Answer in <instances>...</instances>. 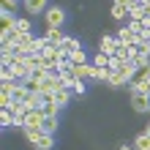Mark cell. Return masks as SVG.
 <instances>
[{"mask_svg":"<svg viewBox=\"0 0 150 150\" xmlns=\"http://www.w3.org/2000/svg\"><path fill=\"white\" fill-rule=\"evenodd\" d=\"M117 44H123V47H137V33L131 30L128 25H123L117 30Z\"/></svg>","mask_w":150,"mask_h":150,"instance_id":"4","label":"cell"},{"mask_svg":"<svg viewBox=\"0 0 150 150\" xmlns=\"http://www.w3.org/2000/svg\"><path fill=\"white\" fill-rule=\"evenodd\" d=\"M52 101H55L57 107H66V104L71 101V90H68V87H63V90H57V93H52Z\"/></svg>","mask_w":150,"mask_h":150,"instance_id":"11","label":"cell"},{"mask_svg":"<svg viewBox=\"0 0 150 150\" xmlns=\"http://www.w3.org/2000/svg\"><path fill=\"white\" fill-rule=\"evenodd\" d=\"M93 66H101V68H107V66H109V55H104V52H98V55L93 57Z\"/></svg>","mask_w":150,"mask_h":150,"instance_id":"24","label":"cell"},{"mask_svg":"<svg viewBox=\"0 0 150 150\" xmlns=\"http://www.w3.org/2000/svg\"><path fill=\"white\" fill-rule=\"evenodd\" d=\"M41 109H44V115H47V117H57V112H60V107H57L55 101H47Z\"/></svg>","mask_w":150,"mask_h":150,"instance_id":"18","label":"cell"},{"mask_svg":"<svg viewBox=\"0 0 150 150\" xmlns=\"http://www.w3.org/2000/svg\"><path fill=\"white\" fill-rule=\"evenodd\" d=\"M44 19H47V28H60L63 19H66V14H63L60 6H55V8H47V11H44Z\"/></svg>","mask_w":150,"mask_h":150,"instance_id":"3","label":"cell"},{"mask_svg":"<svg viewBox=\"0 0 150 150\" xmlns=\"http://www.w3.org/2000/svg\"><path fill=\"white\" fill-rule=\"evenodd\" d=\"M120 44H117V36H104L101 41H98V52H104V55H115V49H117Z\"/></svg>","mask_w":150,"mask_h":150,"instance_id":"5","label":"cell"},{"mask_svg":"<svg viewBox=\"0 0 150 150\" xmlns=\"http://www.w3.org/2000/svg\"><path fill=\"white\" fill-rule=\"evenodd\" d=\"M0 76H3V82H16V76H14V71H11V66H3V68H0Z\"/></svg>","mask_w":150,"mask_h":150,"instance_id":"21","label":"cell"},{"mask_svg":"<svg viewBox=\"0 0 150 150\" xmlns=\"http://www.w3.org/2000/svg\"><path fill=\"white\" fill-rule=\"evenodd\" d=\"M25 137H28V142L36 150H52V147H55L52 134H47L44 128H25Z\"/></svg>","mask_w":150,"mask_h":150,"instance_id":"1","label":"cell"},{"mask_svg":"<svg viewBox=\"0 0 150 150\" xmlns=\"http://www.w3.org/2000/svg\"><path fill=\"white\" fill-rule=\"evenodd\" d=\"M131 107H134L137 112H150L147 96H142V93H131Z\"/></svg>","mask_w":150,"mask_h":150,"instance_id":"7","label":"cell"},{"mask_svg":"<svg viewBox=\"0 0 150 150\" xmlns=\"http://www.w3.org/2000/svg\"><path fill=\"white\" fill-rule=\"evenodd\" d=\"M44 120H47L44 109H28V115H25V128H41ZM25 128H22V131H25Z\"/></svg>","mask_w":150,"mask_h":150,"instance_id":"2","label":"cell"},{"mask_svg":"<svg viewBox=\"0 0 150 150\" xmlns=\"http://www.w3.org/2000/svg\"><path fill=\"white\" fill-rule=\"evenodd\" d=\"M16 3H19V0H3V8H6V11H14Z\"/></svg>","mask_w":150,"mask_h":150,"instance_id":"27","label":"cell"},{"mask_svg":"<svg viewBox=\"0 0 150 150\" xmlns=\"http://www.w3.org/2000/svg\"><path fill=\"white\" fill-rule=\"evenodd\" d=\"M117 74L123 76V82H131V79H134V74H137V63H134V60H126V63H123L120 68H117Z\"/></svg>","mask_w":150,"mask_h":150,"instance_id":"6","label":"cell"},{"mask_svg":"<svg viewBox=\"0 0 150 150\" xmlns=\"http://www.w3.org/2000/svg\"><path fill=\"white\" fill-rule=\"evenodd\" d=\"M90 74H93V63L74 66V76H76V82H85V79H90Z\"/></svg>","mask_w":150,"mask_h":150,"instance_id":"8","label":"cell"},{"mask_svg":"<svg viewBox=\"0 0 150 150\" xmlns=\"http://www.w3.org/2000/svg\"><path fill=\"white\" fill-rule=\"evenodd\" d=\"M74 93L82 96V93H85V82H76V85H74Z\"/></svg>","mask_w":150,"mask_h":150,"instance_id":"28","label":"cell"},{"mask_svg":"<svg viewBox=\"0 0 150 150\" xmlns=\"http://www.w3.org/2000/svg\"><path fill=\"white\" fill-rule=\"evenodd\" d=\"M145 16H147V11H145V3H139L137 8H131V11H128V19H131V22H142Z\"/></svg>","mask_w":150,"mask_h":150,"instance_id":"13","label":"cell"},{"mask_svg":"<svg viewBox=\"0 0 150 150\" xmlns=\"http://www.w3.org/2000/svg\"><path fill=\"white\" fill-rule=\"evenodd\" d=\"M60 47H63L68 55H71V52H76V49H82V41L79 38H74V36H66L63 38V44H60Z\"/></svg>","mask_w":150,"mask_h":150,"instance_id":"12","label":"cell"},{"mask_svg":"<svg viewBox=\"0 0 150 150\" xmlns=\"http://www.w3.org/2000/svg\"><path fill=\"white\" fill-rule=\"evenodd\" d=\"M145 134H147V137H150V126H147V131H145Z\"/></svg>","mask_w":150,"mask_h":150,"instance_id":"30","label":"cell"},{"mask_svg":"<svg viewBox=\"0 0 150 150\" xmlns=\"http://www.w3.org/2000/svg\"><path fill=\"white\" fill-rule=\"evenodd\" d=\"M117 3H123V6H126L128 11H131V8H137L139 3H142V0H117Z\"/></svg>","mask_w":150,"mask_h":150,"instance_id":"26","label":"cell"},{"mask_svg":"<svg viewBox=\"0 0 150 150\" xmlns=\"http://www.w3.org/2000/svg\"><path fill=\"white\" fill-rule=\"evenodd\" d=\"M109 85H112V87H120V85H126V82H123V76H120L117 71H115V74L109 76Z\"/></svg>","mask_w":150,"mask_h":150,"instance_id":"25","label":"cell"},{"mask_svg":"<svg viewBox=\"0 0 150 150\" xmlns=\"http://www.w3.org/2000/svg\"><path fill=\"white\" fill-rule=\"evenodd\" d=\"M120 150H137V147H128V145H123V147H120Z\"/></svg>","mask_w":150,"mask_h":150,"instance_id":"29","label":"cell"},{"mask_svg":"<svg viewBox=\"0 0 150 150\" xmlns=\"http://www.w3.org/2000/svg\"><path fill=\"white\" fill-rule=\"evenodd\" d=\"M134 147H137V150H150V137H147V134H139V137L134 139Z\"/></svg>","mask_w":150,"mask_h":150,"instance_id":"17","label":"cell"},{"mask_svg":"<svg viewBox=\"0 0 150 150\" xmlns=\"http://www.w3.org/2000/svg\"><path fill=\"white\" fill-rule=\"evenodd\" d=\"M16 30H19L22 36H25V33H33V25H30V19H16Z\"/></svg>","mask_w":150,"mask_h":150,"instance_id":"20","label":"cell"},{"mask_svg":"<svg viewBox=\"0 0 150 150\" xmlns=\"http://www.w3.org/2000/svg\"><path fill=\"white\" fill-rule=\"evenodd\" d=\"M112 57H117L120 63H126V60H128V47H123V44H120V47L115 49V55H112Z\"/></svg>","mask_w":150,"mask_h":150,"instance_id":"23","label":"cell"},{"mask_svg":"<svg viewBox=\"0 0 150 150\" xmlns=\"http://www.w3.org/2000/svg\"><path fill=\"white\" fill-rule=\"evenodd\" d=\"M0 123L6 128H14V112L11 109H0Z\"/></svg>","mask_w":150,"mask_h":150,"instance_id":"16","label":"cell"},{"mask_svg":"<svg viewBox=\"0 0 150 150\" xmlns=\"http://www.w3.org/2000/svg\"><path fill=\"white\" fill-rule=\"evenodd\" d=\"M0 19H3V30H14L16 28V16L11 11H6V8H3V14H0Z\"/></svg>","mask_w":150,"mask_h":150,"instance_id":"14","label":"cell"},{"mask_svg":"<svg viewBox=\"0 0 150 150\" xmlns=\"http://www.w3.org/2000/svg\"><path fill=\"white\" fill-rule=\"evenodd\" d=\"M112 16H115V19H126V16H128V8L115 0V3H112Z\"/></svg>","mask_w":150,"mask_h":150,"instance_id":"15","label":"cell"},{"mask_svg":"<svg viewBox=\"0 0 150 150\" xmlns=\"http://www.w3.org/2000/svg\"><path fill=\"white\" fill-rule=\"evenodd\" d=\"M68 60H71L74 66H82V63H87V57H85V49H76V52H71V55H68Z\"/></svg>","mask_w":150,"mask_h":150,"instance_id":"19","label":"cell"},{"mask_svg":"<svg viewBox=\"0 0 150 150\" xmlns=\"http://www.w3.org/2000/svg\"><path fill=\"white\" fill-rule=\"evenodd\" d=\"M47 134H55V128H57V117H47L44 120V126H41Z\"/></svg>","mask_w":150,"mask_h":150,"instance_id":"22","label":"cell"},{"mask_svg":"<svg viewBox=\"0 0 150 150\" xmlns=\"http://www.w3.org/2000/svg\"><path fill=\"white\" fill-rule=\"evenodd\" d=\"M25 3V11L28 14H41V11H47V0H22Z\"/></svg>","mask_w":150,"mask_h":150,"instance_id":"9","label":"cell"},{"mask_svg":"<svg viewBox=\"0 0 150 150\" xmlns=\"http://www.w3.org/2000/svg\"><path fill=\"white\" fill-rule=\"evenodd\" d=\"M44 38H47L49 44H52V47H60V44H63V33H60V28H47V36H44Z\"/></svg>","mask_w":150,"mask_h":150,"instance_id":"10","label":"cell"}]
</instances>
